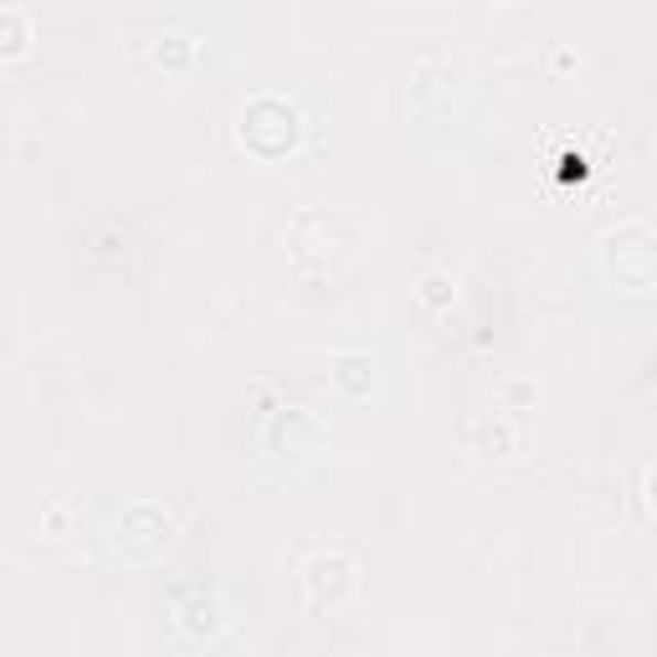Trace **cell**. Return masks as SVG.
Instances as JSON below:
<instances>
[{"label": "cell", "instance_id": "cell-1", "mask_svg": "<svg viewBox=\"0 0 657 657\" xmlns=\"http://www.w3.org/2000/svg\"><path fill=\"white\" fill-rule=\"evenodd\" d=\"M31 42L26 11H0V52H21Z\"/></svg>", "mask_w": 657, "mask_h": 657}, {"label": "cell", "instance_id": "cell-2", "mask_svg": "<svg viewBox=\"0 0 657 657\" xmlns=\"http://www.w3.org/2000/svg\"><path fill=\"white\" fill-rule=\"evenodd\" d=\"M452 278H442V272H432L427 283H421V303H432V309H442V303H452Z\"/></svg>", "mask_w": 657, "mask_h": 657}]
</instances>
